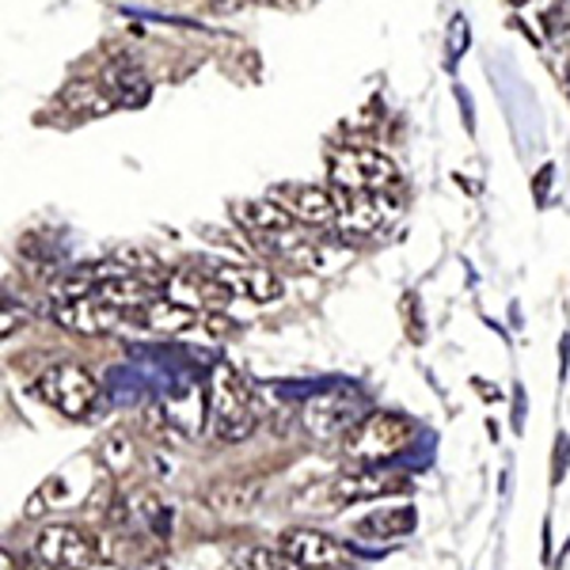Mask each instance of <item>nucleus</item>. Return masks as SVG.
Instances as JSON below:
<instances>
[{
  "label": "nucleus",
  "instance_id": "23",
  "mask_svg": "<svg viewBox=\"0 0 570 570\" xmlns=\"http://www.w3.org/2000/svg\"><path fill=\"white\" fill-rule=\"evenodd\" d=\"M464 42H468V27H464L461 16H456V20H453V35H449V46H453V58L464 50Z\"/></svg>",
  "mask_w": 570,
  "mask_h": 570
},
{
  "label": "nucleus",
  "instance_id": "16",
  "mask_svg": "<svg viewBox=\"0 0 570 570\" xmlns=\"http://www.w3.org/2000/svg\"><path fill=\"white\" fill-rule=\"evenodd\" d=\"M198 320L195 308H183L168 297H156L149 308L137 312V324H145L149 331H164V335H176V331L190 327Z\"/></svg>",
  "mask_w": 570,
  "mask_h": 570
},
{
  "label": "nucleus",
  "instance_id": "6",
  "mask_svg": "<svg viewBox=\"0 0 570 570\" xmlns=\"http://www.w3.org/2000/svg\"><path fill=\"white\" fill-rule=\"evenodd\" d=\"M362 419H365L362 415V395L351 392V389H331V392L312 395V400L305 403V411H301L305 430L320 441H335V438L343 441Z\"/></svg>",
  "mask_w": 570,
  "mask_h": 570
},
{
  "label": "nucleus",
  "instance_id": "1",
  "mask_svg": "<svg viewBox=\"0 0 570 570\" xmlns=\"http://www.w3.org/2000/svg\"><path fill=\"white\" fill-rule=\"evenodd\" d=\"M255 430L252 389L233 365H217L209 376V434L220 445H236Z\"/></svg>",
  "mask_w": 570,
  "mask_h": 570
},
{
  "label": "nucleus",
  "instance_id": "27",
  "mask_svg": "<svg viewBox=\"0 0 570 570\" xmlns=\"http://www.w3.org/2000/svg\"><path fill=\"white\" fill-rule=\"evenodd\" d=\"M567 96H570V85H567Z\"/></svg>",
  "mask_w": 570,
  "mask_h": 570
},
{
  "label": "nucleus",
  "instance_id": "24",
  "mask_svg": "<svg viewBox=\"0 0 570 570\" xmlns=\"http://www.w3.org/2000/svg\"><path fill=\"white\" fill-rule=\"evenodd\" d=\"M209 8H217V12H236V8L244 4V0H206Z\"/></svg>",
  "mask_w": 570,
  "mask_h": 570
},
{
  "label": "nucleus",
  "instance_id": "26",
  "mask_svg": "<svg viewBox=\"0 0 570 570\" xmlns=\"http://www.w3.org/2000/svg\"><path fill=\"white\" fill-rule=\"evenodd\" d=\"M39 570H53V567H39Z\"/></svg>",
  "mask_w": 570,
  "mask_h": 570
},
{
  "label": "nucleus",
  "instance_id": "13",
  "mask_svg": "<svg viewBox=\"0 0 570 570\" xmlns=\"http://www.w3.org/2000/svg\"><path fill=\"white\" fill-rule=\"evenodd\" d=\"M233 220L252 240H271V236L293 233V217L285 214L274 198H240L233 202Z\"/></svg>",
  "mask_w": 570,
  "mask_h": 570
},
{
  "label": "nucleus",
  "instance_id": "25",
  "mask_svg": "<svg viewBox=\"0 0 570 570\" xmlns=\"http://www.w3.org/2000/svg\"><path fill=\"white\" fill-rule=\"evenodd\" d=\"M510 4H529V0H510Z\"/></svg>",
  "mask_w": 570,
  "mask_h": 570
},
{
  "label": "nucleus",
  "instance_id": "5",
  "mask_svg": "<svg viewBox=\"0 0 570 570\" xmlns=\"http://www.w3.org/2000/svg\"><path fill=\"white\" fill-rule=\"evenodd\" d=\"M331 183L338 190H351V195H365V190H389L400 171L384 153L376 149H362V145H346V149H335L327 160Z\"/></svg>",
  "mask_w": 570,
  "mask_h": 570
},
{
  "label": "nucleus",
  "instance_id": "15",
  "mask_svg": "<svg viewBox=\"0 0 570 570\" xmlns=\"http://www.w3.org/2000/svg\"><path fill=\"white\" fill-rule=\"evenodd\" d=\"M415 529V510L411 505H384V510H373L370 518H362L354 525V537L362 540H400Z\"/></svg>",
  "mask_w": 570,
  "mask_h": 570
},
{
  "label": "nucleus",
  "instance_id": "3",
  "mask_svg": "<svg viewBox=\"0 0 570 570\" xmlns=\"http://www.w3.org/2000/svg\"><path fill=\"white\" fill-rule=\"evenodd\" d=\"M35 563L53 570H118L104 540L88 537V532L72 525H46L35 537Z\"/></svg>",
  "mask_w": 570,
  "mask_h": 570
},
{
  "label": "nucleus",
  "instance_id": "2",
  "mask_svg": "<svg viewBox=\"0 0 570 570\" xmlns=\"http://www.w3.org/2000/svg\"><path fill=\"white\" fill-rule=\"evenodd\" d=\"M415 438V422L407 415H395V411H373L365 415L351 434L343 438V453L346 461L362 464V468H381L392 456H400L403 449Z\"/></svg>",
  "mask_w": 570,
  "mask_h": 570
},
{
  "label": "nucleus",
  "instance_id": "12",
  "mask_svg": "<svg viewBox=\"0 0 570 570\" xmlns=\"http://www.w3.org/2000/svg\"><path fill=\"white\" fill-rule=\"evenodd\" d=\"M53 320L66 331H77V335H104V331L122 327L130 316L118 308L99 305V301H91V297H77V301H58V305H53Z\"/></svg>",
  "mask_w": 570,
  "mask_h": 570
},
{
  "label": "nucleus",
  "instance_id": "20",
  "mask_svg": "<svg viewBox=\"0 0 570 570\" xmlns=\"http://www.w3.org/2000/svg\"><path fill=\"white\" fill-rule=\"evenodd\" d=\"M104 456H107V464L115 468V472H126V468L134 464V449H130V441H126L122 434H110L104 441Z\"/></svg>",
  "mask_w": 570,
  "mask_h": 570
},
{
  "label": "nucleus",
  "instance_id": "19",
  "mask_svg": "<svg viewBox=\"0 0 570 570\" xmlns=\"http://www.w3.org/2000/svg\"><path fill=\"white\" fill-rule=\"evenodd\" d=\"M107 91L115 99V107H141L149 99V80L137 69H115L107 80Z\"/></svg>",
  "mask_w": 570,
  "mask_h": 570
},
{
  "label": "nucleus",
  "instance_id": "7",
  "mask_svg": "<svg viewBox=\"0 0 570 570\" xmlns=\"http://www.w3.org/2000/svg\"><path fill=\"white\" fill-rule=\"evenodd\" d=\"M400 206L384 195V190H365V195H351L343 190L338 195V217L335 228L343 236H376L381 228H389Z\"/></svg>",
  "mask_w": 570,
  "mask_h": 570
},
{
  "label": "nucleus",
  "instance_id": "17",
  "mask_svg": "<svg viewBox=\"0 0 570 570\" xmlns=\"http://www.w3.org/2000/svg\"><path fill=\"white\" fill-rule=\"evenodd\" d=\"M233 567L236 570H305L289 551L266 548V544H236L233 548Z\"/></svg>",
  "mask_w": 570,
  "mask_h": 570
},
{
  "label": "nucleus",
  "instance_id": "11",
  "mask_svg": "<svg viewBox=\"0 0 570 570\" xmlns=\"http://www.w3.org/2000/svg\"><path fill=\"white\" fill-rule=\"evenodd\" d=\"M282 551H289L305 570H338L351 559L335 537H327V532H320V529H285Z\"/></svg>",
  "mask_w": 570,
  "mask_h": 570
},
{
  "label": "nucleus",
  "instance_id": "22",
  "mask_svg": "<svg viewBox=\"0 0 570 570\" xmlns=\"http://www.w3.org/2000/svg\"><path fill=\"white\" fill-rule=\"evenodd\" d=\"M122 259H126V263H134V271H149V274L156 271V266H160L149 252H141V247H126Z\"/></svg>",
  "mask_w": 570,
  "mask_h": 570
},
{
  "label": "nucleus",
  "instance_id": "10",
  "mask_svg": "<svg viewBox=\"0 0 570 570\" xmlns=\"http://www.w3.org/2000/svg\"><path fill=\"white\" fill-rule=\"evenodd\" d=\"M411 487L407 472H389V468H357V472L338 475L331 494L335 502H370V499H389V494H403Z\"/></svg>",
  "mask_w": 570,
  "mask_h": 570
},
{
  "label": "nucleus",
  "instance_id": "9",
  "mask_svg": "<svg viewBox=\"0 0 570 570\" xmlns=\"http://www.w3.org/2000/svg\"><path fill=\"white\" fill-rule=\"evenodd\" d=\"M271 198L301 225H335L338 217V198L316 183H278Z\"/></svg>",
  "mask_w": 570,
  "mask_h": 570
},
{
  "label": "nucleus",
  "instance_id": "18",
  "mask_svg": "<svg viewBox=\"0 0 570 570\" xmlns=\"http://www.w3.org/2000/svg\"><path fill=\"white\" fill-rule=\"evenodd\" d=\"M61 99H66V107H72L77 115H107V110L115 107L107 85H96V80H72Z\"/></svg>",
  "mask_w": 570,
  "mask_h": 570
},
{
  "label": "nucleus",
  "instance_id": "21",
  "mask_svg": "<svg viewBox=\"0 0 570 570\" xmlns=\"http://www.w3.org/2000/svg\"><path fill=\"white\" fill-rule=\"evenodd\" d=\"M548 27H551V35H556V42L570 46V0H563V4L548 16Z\"/></svg>",
  "mask_w": 570,
  "mask_h": 570
},
{
  "label": "nucleus",
  "instance_id": "4",
  "mask_svg": "<svg viewBox=\"0 0 570 570\" xmlns=\"http://www.w3.org/2000/svg\"><path fill=\"white\" fill-rule=\"evenodd\" d=\"M35 392H39L42 403H50L53 411H61L66 419H85L99 400V384L85 365L77 362H53L46 365L35 381Z\"/></svg>",
  "mask_w": 570,
  "mask_h": 570
},
{
  "label": "nucleus",
  "instance_id": "8",
  "mask_svg": "<svg viewBox=\"0 0 570 570\" xmlns=\"http://www.w3.org/2000/svg\"><path fill=\"white\" fill-rule=\"evenodd\" d=\"M206 274L220 285V289H228L240 301H252V305H274V301L285 293L282 278L274 271H266V266L217 263V266H206Z\"/></svg>",
  "mask_w": 570,
  "mask_h": 570
},
{
  "label": "nucleus",
  "instance_id": "14",
  "mask_svg": "<svg viewBox=\"0 0 570 570\" xmlns=\"http://www.w3.org/2000/svg\"><path fill=\"white\" fill-rule=\"evenodd\" d=\"M91 301H99V305H107V308L126 312V316H130L134 324H137V312L153 305V301H156V289H153L149 282L134 278V274H107V278L96 285Z\"/></svg>",
  "mask_w": 570,
  "mask_h": 570
}]
</instances>
